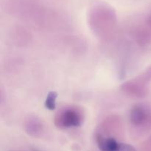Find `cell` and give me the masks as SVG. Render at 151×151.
<instances>
[{
    "instance_id": "6da1fadb",
    "label": "cell",
    "mask_w": 151,
    "mask_h": 151,
    "mask_svg": "<svg viewBox=\"0 0 151 151\" xmlns=\"http://www.w3.org/2000/svg\"><path fill=\"white\" fill-rule=\"evenodd\" d=\"M83 121V114L78 107H68L58 113L55 118V124L59 128L79 127Z\"/></svg>"
},
{
    "instance_id": "7a4b0ae2",
    "label": "cell",
    "mask_w": 151,
    "mask_h": 151,
    "mask_svg": "<svg viewBox=\"0 0 151 151\" xmlns=\"http://www.w3.org/2000/svg\"><path fill=\"white\" fill-rule=\"evenodd\" d=\"M97 145L101 151H136L131 145L118 142L113 138H104L100 134L96 136Z\"/></svg>"
},
{
    "instance_id": "3957f363",
    "label": "cell",
    "mask_w": 151,
    "mask_h": 151,
    "mask_svg": "<svg viewBox=\"0 0 151 151\" xmlns=\"http://www.w3.org/2000/svg\"><path fill=\"white\" fill-rule=\"evenodd\" d=\"M147 118V110L141 105H135L130 112V122L134 126H141L146 121Z\"/></svg>"
},
{
    "instance_id": "277c9868",
    "label": "cell",
    "mask_w": 151,
    "mask_h": 151,
    "mask_svg": "<svg viewBox=\"0 0 151 151\" xmlns=\"http://www.w3.org/2000/svg\"><path fill=\"white\" fill-rule=\"evenodd\" d=\"M58 97V93L55 91H51L48 93L47 99H46L45 107L50 110H54L56 107V99Z\"/></svg>"
},
{
    "instance_id": "5b68a950",
    "label": "cell",
    "mask_w": 151,
    "mask_h": 151,
    "mask_svg": "<svg viewBox=\"0 0 151 151\" xmlns=\"http://www.w3.org/2000/svg\"><path fill=\"white\" fill-rule=\"evenodd\" d=\"M32 151H39L38 149H36V148H32Z\"/></svg>"
}]
</instances>
